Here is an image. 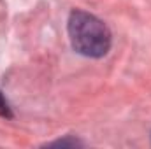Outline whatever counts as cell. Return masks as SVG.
Listing matches in <instances>:
<instances>
[{
    "instance_id": "cell-2",
    "label": "cell",
    "mask_w": 151,
    "mask_h": 149,
    "mask_svg": "<svg viewBox=\"0 0 151 149\" xmlns=\"http://www.w3.org/2000/svg\"><path fill=\"white\" fill-rule=\"evenodd\" d=\"M49 146H58V148H76V146H83V142H79L77 139H63V140H56Z\"/></svg>"
},
{
    "instance_id": "cell-3",
    "label": "cell",
    "mask_w": 151,
    "mask_h": 149,
    "mask_svg": "<svg viewBox=\"0 0 151 149\" xmlns=\"http://www.w3.org/2000/svg\"><path fill=\"white\" fill-rule=\"evenodd\" d=\"M0 116H2V117H12L11 107H9V104H7V100L4 98L2 91H0Z\"/></svg>"
},
{
    "instance_id": "cell-1",
    "label": "cell",
    "mask_w": 151,
    "mask_h": 149,
    "mask_svg": "<svg viewBox=\"0 0 151 149\" xmlns=\"http://www.w3.org/2000/svg\"><path fill=\"white\" fill-rule=\"evenodd\" d=\"M69 39L74 51L88 58H102L111 47V32L107 25L86 11L70 12Z\"/></svg>"
}]
</instances>
